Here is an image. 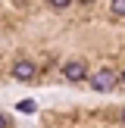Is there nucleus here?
<instances>
[{
	"label": "nucleus",
	"mask_w": 125,
	"mask_h": 128,
	"mask_svg": "<svg viewBox=\"0 0 125 128\" xmlns=\"http://www.w3.org/2000/svg\"><path fill=\"white\" fill-rule=\"evenodd\" d=\"M119 81H122V84H125V69H122V75H119Z\"/></svg>",
	"instance_id": "0eeeda50"
},
{
	"label": "nucleus",
	"mask_w": 125,
	"mask_h": 128,
	"mask_svg": "<svg viewBox=\"0 0 125 128\" xmlns=\"http://www.w3.org/2000/svg\"><path fill=\"white\" fill-rule=\"evenodd\" d=\"M122 122H125V110H122Z\"/></svg>",
	"instance_id": "6e6552de"
},
{
	"label": "nucleus",
	"mask_w": 125,
	"mask_h": 128,
	"mask_svg": "<svg viewBox=\"0 0 125 128\" xmlns=\"http://www.w3.org/2000/svg\"><path fill=\"white\" fill-rule=\"evenodd\" d=\"M10 75L16 81H34V75H38V66L31 60H16L12 62V69H10Z\"/></svg>",
	"instance_id": "f257e3e1"
},
{
	"label": "nucleus",
	"mask_w": 125,
	"mask_h": 128,
	"mask_svg": "<svg viewBox=\"0 0 125 128\" xmlns=\"http://www.w3.org/2000/svg\"><path fill=\"white\" fill-rule=\"evenodd\" d=\"M110 10H112V16H122V19H125V0H112Z\"/></svg>",
	"instance_id": "20e7f679"
},
{
	"label": "nucleus",
	"mask_w": 125,
	"mask_h": 128,
	"mask_svg": "<svg viewBox=\"0 0 125 128\" xmlns=\"http://www.w3.org/2000/svg\"><path fill=\"white\" fill-rule=\"evenodd\" d=\"M62 78H69V81H84V78H88V66H84L81 60L62 62Z\"/></svg>",
	"instance_id": "7ed1b4c3"
},
{
	"label": "nucleus",
	"mask_w": 125,
	"mask_h": 128,
	"mask_svg": "<svg viewBox=\"0 0 125 128\" xmlns=\"http://www.w3.org/2000/svg\"><path fill=\"white\" fill-rule=\"evenodd\" d=\"M88 81H91V88H94V91H112V88H116V81H119V75L116 72H112V69H103V72H97V75H94V78H88Z\"/></svg>",
	"instance_id": "f03ea898"
},
{
	"label": "nucleus",
	"mask_w": 125,
	"mask_h": 128,
	"mask_svg": "<svg viewBox=\"0 0 125 128\" xmlns=\"http://www.w3.org/2000/svg\"><path fill=\"white\" fill-rule=\"evenodd\" d=\"M0 128H6V116H3V112H0Z\"/></svg>",
	"instance_id": "423d86ee"
},
{
	"label": "nucleus",
	"mask_w": 125,
	"mask_h": 128,
	"mask_svg": "<svg viewBox=\"0 0 125 128\" xmlns=\"http://www.w3.org/2000/svg\"><path fill=\"white\" fill-rule=\"evenodd\" d=\"M19 112H28L31 116V112H38V103L34 100H22V103H19Z\"/></svg>",
	"instance_id": "39448f33"
}]
</instances>
